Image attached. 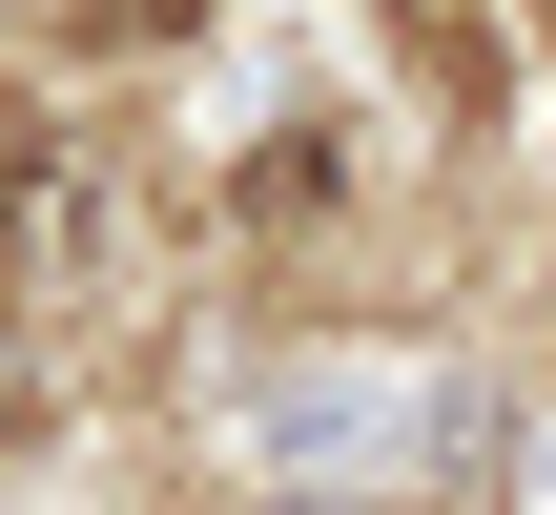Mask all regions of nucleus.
<instances>
[{
	"instance_id": "obj_3",
	"label": "nucleus",
	"mask_w": 556,
	"mask_h": 515,
	"mask_svg": "<svg viewBox=\"0 0 556 515\" xmlns=\"http://www.w3.org/2000/svg\"><path fill=\"white\" fill-rule=\"evenodd\" d=\"M413 21H454V0H413Z\"/></svg>"
},
{
	"instance_id": "obj_2",
	"label": "nucleus",
	"mask_w": 556,
	"mask_h": 515,
	"mask_svg": "<svg viewBox=\"0 0 556 515\" xmlns=\"http://www.w3.org/2000/svg\"><path fill=\"white\" fill-rule=\"evenodd\" d=\"M0 413H21V330H0Z\"/></svg>"
},
{
	"instance_id": "obj_1",
	"label": "nucleus",
	"mask_w": 556,
	"mask_h": 515,
	"mask_svg": "<svg viewBox=\"0 0 556 515\" xmlns=\"http://www.w3.org/2000/svg\"><path fill=\"white\" fill-rule=\"evenodd\" d=\"M186 21H206V0H83V41H124V62H144V41H186Z\"/></svg>"
}]
</instances>
